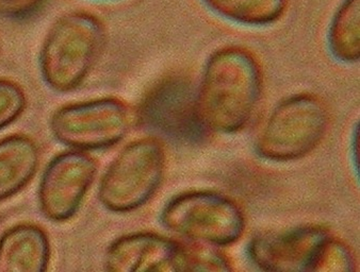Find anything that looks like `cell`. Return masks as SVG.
I'll list each match as a JSON object with an SVG mask.
<instances>
[{"mask_svg": "<svg viewBox=\"0 0 360 272\" xmlns=\"http://www.w3.org/2000/svg\"><path fill=\"white\" fill-rule=\"evenodd\" d=\"M328 48L335 59L356 63L360 57V0H342L328 30Z\"/></svg>", "mask_w": 360, "mask_h": 272, "instance_id": "13", "label": "cell"}, {"mask_svg": "<svg viewBox=\"0 0 360 272\" xmlns=\"http://www.w3.org/2000/svg\"><path fill=\"white\" fill-rule=\"evenodd\" d=\"M51 259V240L40 224L20 222L0 236V272H44Z\"/></svg>", "mask_w": 360, "mask_h": 272, "instance_id": "11", "label": "cell"}, {"mask_svg": "<svg viewBox=\"0 0 360 272\" xmlns=\"http://www.w3.org/2000/svg\"><path fill=\"white\" fill-rule=\"evenodd\" d=\"M136 117V125L152 136L175 145H198L209 134L198 116L196 88L185 77L174 76L155 84Z\"/></svg>", "mask_w": 360, "mask_h": 272, "instance_id": "7", "label": "cell"}, {"mask_svg": "<svg viewBox=\"0 0 360 272\" xmlns=\"http://www.w3.org/2000/svg\"><path fill=\"white\" fill-rule=\"evenodd\" d=\"M45 0H0V18L25 20L34 15Z\"/></svg>", "mask_w": 360, "mask_h": 272, "instance_id": "18", "label": "cell"}, {"mask_svg": "<svg viewBox=\"0 0 360 272\" xmlns=\"http://www.w3.org/2000/svg\"><path fill=\"white\" fill-rule=\"evenodd\" d=\"M221 18L245 26H268L285 15L288 0H202Z\"/></svg>", "mask_w": 360, "mask_h": 272, "instance_id": "14", "label": "cell"}, {"mask_svg": "<svg viewBox=\"0 0 360 272\" xmlns=\"http://www.w3.org/2000/svg\"><path fill=\"white\" fill-rule=\"evenodd\" d=\"M330 111L312 94L288 97L273 109L256 141L264 160L289 162L314 151L328 133Z\"/></svg>", "mask_w": 360, "mask_h": 272, "instance_id": "4", "label": "cell"}, {"mask_svg": "<svg viewBox=\"0 0 360 272\" xmlns=\"http://www.w3.org/2000/svg\"><path fill=\"white\" fill-rule=\"evenodd\" d=\"M107 45L103 20L92 12H66L51 25L41 47L39 66L43 81L60 94L84 83Z\"/></svg>", "mask_w": 360, "mask_h": 272, "instance_id": "2", "label": "cell"}, {"mask_svg": "<svg viewBox=\"0 0 360 272\" xmlns=\"http://www.w3.org/2000/svg\"><path fill=\"white\" fill-rule=\"evenodd\" d=\"M3 49H4L3 40H1V38H0V57H1V55H3Z\"/></svg>", "mask_w": 360, "mask_h": 272, "instance_id": "19", "label": "cell"}, {"mask_svg": "<svg viewBox=\"0 0 360 272\" xmlns=\"http://www.w3.org/2000/svg\"><path fill=\"white\" fill-rule=\"evenodd\" d=\"M41 156L40 146L27 134H11L0 140V203L30 184Z\"/></svg>", "mask_w": 360, "mask_h": 272, "instance_id": "12", "label": "cell"}, {"mask_svg": "<svg viewBox=\"0 0 360 272\" xmlns=\"http://www.w3.org/2000/svg\"><path fill=\"white\" fill-rule=\"evenodd\" d=\"M332 236L330 230L316 224L270 231L254 236L246 252L264 271L314 272L323 247Z\"/></svg>", "mask_w": 360, "mask_h": 272, "instance_id": "9", "label": "cell"}, {"mask_svg": "<svg viewBox=\"0 0 360 272\" xmlns=\"http://www.w3.org/2000/svg\"><path fill=\"white\" fill-rule=\"evenodd\" d=\"M207 245H186L185 271H229L231 261Z\"/></svg>", "mask_w": 360, "mask_h": 272, "instance_id": "16", "label": "cell"}, {"mask_svg": "<svg viewBox=\"0 0 360 272\" xmlns=\"http://www.w3.org/2000/svg\"><path fill=\"white\" fill-rule=\"evenodd\" d=\"M186 245L153 232L123 235L111 243L105 269L111 272L185 271Z\"/></svg>", "mask_w": 360, "mask_h": 272, "instance_id": "10", "label": "cell"}, {"mask_svg": "<svg viewBox=\"0 0 360 272\" xmlns=\"http://www.w3.org/2000/svg\"><path fill=\"white\" fill-rule=\"evenodd\" d=\"M262 66L252 51L241 46L222 47L207 60L196 88L198 116L210 133L241 131L262 99Z\"/></svg>", "mask_w": 360, "mask_h": 272, "instance_id": "1", "label": "cell"}, {"mask_svg": "<svg viewBox=\"0 0 360 272\" xmlns=\"http://www.w3.org/2000/svg\"><path fill=\"white\" fill-rule=\"evenodd\" d=\"M167 166L165 146L155 136L130 142L105 169L98 197L107 211L130 213L148 204L160 189Z\"/></svg>", "mask_w": 360, "mask_h": 272, "instance_id": "3", "label": "cell"}, {"mask_svg": "<svg viewBox=\"0 0 360 272\" xmlns=\"http://www.w3.org/2000/svg\"><path fill=\"white\" fill-rule=\"evenodd\" d=\"M28 106L24 88L13 80L0 78V131L15 123Z\"/></svg>", "mask_w": 360, "mask_h": 272, "instance_id": "15", "label": "cell"}, {"mask_svg": "<svg viewBox=\"0 0 360 272\" xmlns=\"http://www.w3.org/2000/svg\"><path fill=\"white\" fill-rule=\"evenodd\" d=\"M161 224L174 234L195 244L225 247L235 244L245 230L239 204L214 191H190L169 200Z\"/></svg>", "mask_w": 360, "mask_h": 272, "instance_id": "5", "label": "cell"}, {"mask_svg": "<svg viewBox=\"0 0 360 272\" xmlns=\"http://www.w3.org/2000/svg\"><path fill=\"white\" fill-rule=\"evenodd\" d=\"M98 172V163L88 151L72 149L60 152L45 167L38 189L41 214L51 222L73 219Z\"/></svg>", "mask_w": 360, "mask_h": 272, "instance_id": "8", "label": "cell"}, {"mask_svg": "<svg viewBox=\"0 0 360 272\" xmlns=\"http://www.w3.org/2000/svg\"><path fill=\"white\" fill-rule=\"evenodd\" d=\"M136 125V111L112 96L64 104L49 121L51 134L59 143L88 152L115 147Z\"/></svg>", "mask_w": 360, "mask_h": 272, "instance_id": "6", "label": "cell"}, {"mask_svg": "<svg viewBox=\"0 0 360 272\" xmlns=\"http://www.w3.org/2000/svg\"><path fill=\"white\" fill-rule=\"evenodd\" d=\"M355 269V257L351 249L332 236L323 247L314 271H354Z\"/></svg>", "mask_w": 360, "mask_h": 272, "instance_id": "17", "label": "cell"}]
</instances>
